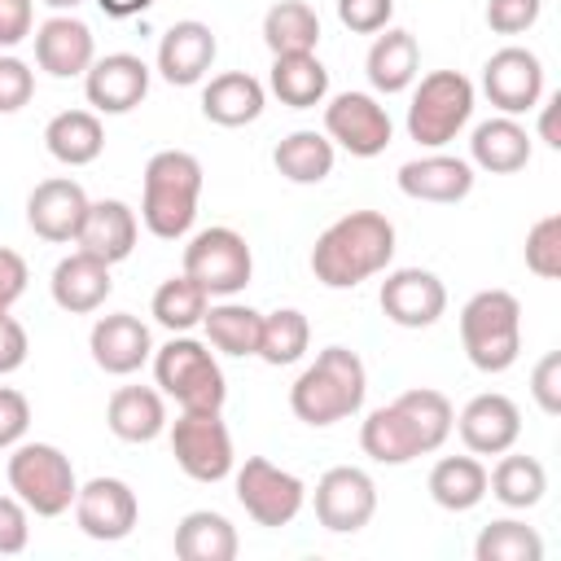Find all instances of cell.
<instances>
[{"label":"cell","instance_id":"18","mask_svg":"<svg viewBox=\"0 0 561 561\" xmlns=\"http://www.w3.org/2000/svg\"><path fill=\"white\" fill-rule=\"evenodd\" d=\"M456 430H460V443L473 456H500L522 438V412H517V403L508 394L486 390V394H473L460 408Z\"/></svg>","mask_w":561,"mask_h":561},{"label":"cell","instance_id":"1","mask_svg":"<svg viewBox=\"0 0 561 561\" xmlns=\"http://www.w3.org/2000/svg\"><path fill=\"white\" fill-rule=\"evenodd\" d=\"M394 259V224L381 210H346L311 245V272L324 289H355Z\"/></svg>","mask_w":561,"mask_h":561},{"label":"cell","instance_id":"22","mask_svg":"<svg viewBox=\"0 0 561 561\" xmlns=\"http://www.w3.org/2000/svg\"><path fill=\"white\" fill-rule=\"evenodd\" d=\"M399 188L412 202H438V206L465 202L473 193V162L434 149V153L412 158V162L399 167Z\"/></svg>","mask_w":561,"mask_h":561},{"label":"cell","instance_id":"52","mask_svg":"<svg viewBox=\"0 0 561 561\" xmlns=\"http://www.w3.org/2000/svg\"><path fill=\"white\" fill-rule=\"evenodd\" d=\"M153 0H96V9L105 13V18H114V22H127V18H136V13H145Z\"/></svg>","mask_w":561,"mask_h":561},{"label":"cell","instance_id":"27","mask_svg":"<svg viewBox=\"0 0 561 561\" xmlns=\"http://www.w3.org/2000/svg\"><path fill=\"white\" fill-rule=\"evenodd\" d=\"M105 425L123 443H153L167 430V403L153 386H118L105 403Z\"/></svg>","mask_w":561,"mask_h":561},{"label":"cell","instance_id":"3","mask_svg":"<svg viewBox=\"0 0 561 561\" xmlns=\"http://www.w3.org/2000/svg\"><path fill=\"white\" fill-rule=\"evenodd\" d=\"M202 162L188 149H158L140 180V219L153 237L180 241L197 219Z\"/></svg>","mask_w":561,"mask_h":561},{"label":"cell","instance_id":"36","mask_svg":"<svg viewBox=\"0 0 561 561\" xmlns=\"http://www.w3.org/2000/svg\"><path fill=\"white\" fill-rule=\"evenodd\" d=\"M263 44L276 53H316L320 44V13L307 0H276L263 13Z\"/></svg>","mask_w":561,"mask_h":561},{"label":"cell","instance_id":"9","mask_svg":"<svg viewBox=\"0 0 561 561\" xmlns=\"http://www.w3.org/2000/svg\"><path fill=\"white\" fill-rule=\"evenodd\" d=\"M237 504L245 508V517L254 526L280 530L302 513L307 486L298 473L272 465L267 456H245V465L237 469Z\"/></svg>","mask_w":561,"mask_h":561},{"label":"cell","instance_id":"15","mask_svg":"<svg viewBox=\"0 0 561 561\" xmlns=\"http://www.w3.org/2000/svg\"><path fill=\"white\" fill-rule=\"evenodd\" d=\"M381 316L399 329H430L447 311V285L430 267H394L381 280Z\"/></svg>","mask_w":561,"mask_h":561},{"label":"cell","instance_id":"40","mask_svg":"<svg viewBox=\"0 0 561 561\" xmlns=\"http://www.w3.org/2000/svg\"><path fill=\"white\" fill-rule=\"evenodd\" d=\"M206 307H210V294H206L197 280H188L184 272L171 276V280H162V285L153 289V302H149L153 320H158L162 329H171V333H188L193 324H202Z\"/></svg>","mask_w":561,"mask_h":561},{"label":"cell","instance_id":"5","mask_svg":"<svg viewBox=\"0 0 561 561\" xmlns=\"http://www.w3.org/2000/svg\"><path fill=\"white\" fill-rule=\"evenodd\" d=\"M153 381L167 399L180 403V412H219L228 399L224 368L210 346L184 333L153 351Z\"/></svg>","mask_w":561,"mask_h":561},{"label":"cell","instance_id":"2","mask_svg":"<svg viewBox=\"0 0 561 561\" xmlns=\"http://www.w3.org/2000/svg\"><path fill=\"white\" fill-rule=\"evenodd\" d=\"M364 394H368L364 359L346 346H324L316 364H307L298 381L289 386V408L302 425L324 430V425L355 416L364 408Z\"/></svg>","mask_w":561,"mask_h":561},{"label":"cell","instance_id":"16","mask_svg":"<svg viewBox=\"0 0 561 561\" xmlns=\"http://www.w3.org/2000/svg\"><path fill=\"white\" fill-rule=\"evenodd\" d=\"M149 92V66L136 53H105L83 70V96L96 114H127Z\"/></svg>","mask_w":561,"mask_h":561},{"label":"cell","instance_id":"23","mask_svg":"<svg viewBox=\"0 0 561 561\" xmlns=\"http://www.w3.org/2000/svg\"><path fill=\"white\" fill-rule=\"evenodd\" d=\"M136 232H140L136 210L127 202H118V197H101V202H88V215L79 224L75 245L114 267L136 250Z\"/></svg>","mask_w":561,"mask_h":561},{"label":"cell","instance_id":"35","mask_svg":"<svg viewBox=\"0 0 561 561\" xmlns=\"http://www.w3.org/2000/svg\"><path fill=\"white\" fill-rule=\"evenodd\" d=\"M486 491L504 504V508H535L548 491V473L535 456H517L513 447L500 451L495 469L486 473Z\"/></svg>","mask_w":561,"mask_h":561},{"label":"cell","instance_id":"8","mask_svg":"<svg viewBox=\"0 0 561 561\" xmlns=\"http://www.w3.org/2000/svg\"><path fill=\"white\" fill-rule=\"evenodd\" d=\"M184 276L197 280L210 298H232L254 276V254L237 228H202L184 245Z\"/></svg>","mask_w":561,"mask_h":561},{"label":"cell","instance_id":"51","mask_svg":"<svg viewBox=\"0 0 561 561\" xmlns=\"http://www.w3.org/2000/svg\"><path fill=\"white\" fill-rule=\"evenodd\" d=\"M535 110H543L539 114V136L552 145V149H561V131H557V110H561V92L557 96H548V101H539Z\"/></svg>","mask_w":561,"mask_h":561},{"label":"cell","instance_id":"38","mask_svg":"<svg viewBox=\"0 0 561 561\" xmlns=\"http://www.w3.org/2000/svg\"><path fill=\"white\" fill-rule=\"evenodd\" d=\"M311 346V324L298 307H276L263 316V329H259V359L272 364V368H285V364H298Z\"/></svg>","mask_w":561,"mask_h":561},{"label":"cell","instance_id":"43","mask_svg":"<svg viewBox=\"0 0 561 561\" xmlns=\"http://www.w3.org/2000/svg\"><path fill=\"white\" fill-rule=\"evenodd\" d=\"M31 96H35V70L22 57L0 53V114H18Z\"/></svg>","mask_w":561,"mask_h":561},{"label":"cell","instance_id":"37","mask_svg":"<svg viewBox=\"0 0 561 561\" xmlns=\"http://www.w3.org/2000/svg\"><path fill=\"white\" fill-rule=\"evenodd\" d=\"M272 162H276V171L289 184H320L333 171V140L320 136V131H307V127L302 131H289L272 149Z\"/></svg>","mask_w":561,"mask_h":561},{"label":"cell","instance_id":"21","mask_svg":"<svg viewBox=\"0 0 561 561\" xmlns=\"http://www.w3.org/2000/svg\"><path fill=\"white\" fill-rule=\"evenodd\" d=\"M35 61L53 79H75L96 61V39L92 26L75 13H53L48 22L35 26Z\"/></svg>","mask_w":561,"mask_h":561},{"label":"cell","instance_id":"48","mask_svg":"<svg viewBox=\"0 0 561 561\" xmlns=\"http://www.w3.org/2000/svg\"><path fill=\"white\" fill-rule=\"evenodd\" d=\"M530 394H535V403H539L548 416L561 412V351H548V355L535 364V373H530Z\"/></svg>","mask_w":561,"mask_h":561},{"label":"cell","instance_id":"29","mask_svg":"<svg viewBox=\"0 0 561 561\" xmlns=\"http://www.w3.org/2000/svg\"><path fill=\"white\" fill-rule=\"evenodd\" d=\"M44 149L61 167L96 162L101 149H105V127H101L96 110H61V114H53L48 127H44Z\"/></svg>","mask_w":561,"mask_h":561},{"label":"cell","instance_id":"50","mask_svg":"<svg viewBox=\"0 0 561 561\" xmlns=\"http://www.w3.org/2000/svg\"><path fill=\"white\" fill-rule=\"evenodd\" d=\"M26 259L18 254V250H9V245H0V316H9L13 311V302L26 294Z\"/></svg>","mask_w":561,"mask_h":561},{"label":"cell","instance_id":"7","mask_svg":"<svg viewBox=\"0 0 561 561\" xmlns=\"http://www.w3.org/2000/svg\"><path fill=\"white\" fill-rule=\"evenodd\" d=\"M473 118V83L460 70H430L412 88L408 105V136L421 149H443L460 136V127Z\"/></svg>","mask_w":561,"mask_h":561},{"label":"cell","instance_id":"26","mask_svg":"<svg viewBox=\"0 0 561 561\" xmlns=\"http://www.w3.org/2000/svg\"><path fill=\"white\" fill-rule=\"evenodd\" d=\"M469 162L482 167L486 175H513L530 162V131L508 118V114H495L486 123L473 127L469 136Z\"/></svg>","mask_w":561,"mask_h":561},{"label":"cell","instance_id":"11","mask_svg":"<svg viewBox=\"0 0 561 561\" xmlns=\"http://www.w3.org/2000/svg\"><path fill=\"white\" fill-rule=\"evenodd\" d=\"M316 522L333 535H355L377 513V482L359 465H333L316 482Z\"/></svg>","mask_w":561,"mask_h":561},{"label":"cell","instance_id":"24","mask_svg":"<svg viewBox=\"0 0 561 561\" xmlns=\"http://www.w3.org/2000/svg\"><path fill=\"white\" fill-rule=\"evenodd\" d=\"M48 289H53V302H57L61 311H70V316H92V311L110 298V289H114L110 263H101V259L88 254V250H75V254H66V259L53 267Z\"/></svg>","mask_w":561,"mask_h":561},{"label":"cell","instance_id":"14","mask_svg":"<svg viewBox=\"0 0 561 561\" xmlns=\"http://www.w3.org/2000/svg\"><path fill=\"white\" fill-rule=\"evenodd\" d=\"M75 522L88 539H101V543H118L136 530V517H140V500L136 491L123 482V478H92L79 486L75 495Z\"/></svg>","mask_w":561,"mask_h":561},{"label":"cell","instance_id":"33","mask_svg":"<svg viewBox=\"0 0 561 561\" xmlns=\"http://www.w3.org/2000/svg\"><path fill=\"white\" fill-rule=\"evenodd\" d=\"M430 500L447 513H469L486 500V465L469 451V456H443L430 469Z\"/></svg>","mask_w":561,"mask_h":561},{"label":"cell","instance_id":"32","mask_svg":"<svg viewBox=\"0 0 561 561\" xmlns=\"http://www.w3.org/2000/svg\"><path fill=\"white\" fill-rule=\"evenodd\" d=\"M171 548L180 561H232L237 557V526L215 508H193L180 517Z\"/></svg>","mask_w":561,"mask_h":561},{"label":"cell","instance_id":"31","mask_svg":"<svg viewBox=\"0 0 561 561\" xmlns=\"http://www.w3.org/2000/svg\"><path fill=\"white\" fill-rule=\"evenodd\" d=\"M267 83L289 110H316L329 96V70L316 53H276Z\"/></svg>","mask_w":561,"mask_h":561},{"label":"cell","instance_id":"45","mask_svg":"<svg viewBox=\"0 0 561 561\" xmlns=\"http://www.w3.org/2000/svg\"><path fill=\"white\" fill-rule=\"evenodd\" d=\"M394 18V0H337V22L355 35H377Z\"/></svg>","mask_w":561,"mask_h":561},{"label":"cell","instance_id":"49","mask_svg":"<svg viewBox=\"0 0 561 561\" xmlns=\"http://www.w3.org/2000/svg\"><path fill=\"white\" fill-rule=\"evenodd\" d=\"M35 26V0H0V48H18Z\"/></svg>","mask_w":561,"mask_h":561},{"label":"cell","instance_id":"46","mask_svg":"<svg viewBox=\"0 0 561 561\" xmlns=\"http://www.w3.org/2000/svg\"><path fill=\"white\" fill-rule=\"evenodd\" d=\"M31 543V508L18 495H0V557H18Z\"/></svg>","mask_w":561,"mask_h":561},{"label":"cell","instance_id":"20","mask_svg":"<svg viewBox=\"0 0 561 561\" xmlns=\"http://www.w3.org/2000/svg\"><path fill=\"white\" fill-rule=\"evenodd\" d=\"M88 351H92V364L110 377H127L136 373L149 355H153V337H149V324L131 311H114V316H101L88 333Z\"/></svg>","mask_w":561,"mask_h":561},{"label":"cell","instance_id":"28","mask_svg":"<svg viewBox=\"0 0 561 561\" xmlns=\"http://www.w3.org/2000/svg\"><path fill=\"white\" fill-rule=\"evenodd\" d=\"M263 105H267V92L245 70H224L202 88V114L219 127H245L263 114Z\"/></svg>","mask_w":561,"mask_h":561},{"label":"cell","instance_id":"30","mask_svg":"<svg viewBox=\"0 0 561 561\" xmlns=\"http://www.w3.org/2000/svg\"><path fill=\"white\" fill-rule=\"evenodd\" d=\"M359 447H364V456H373L377 465H408V460L425 456V451H421V438H416V430H412V421L399 412L394 399L381 403V408H373V412L364 416V425H359Z\"/></svg>","mask_w":561,"mask_h":561},{"label":"cell","instance_id":"17","mask_svg":"<svg viewBox=\"0 0 561 561\" xmlns=\"http://www.w3.org/2000/svg\"><path fill=\"white\" fill-rule=\"evenodd\" d=\"M88 215V193L83 184H75L70 175H53V180H39L26 197V228L39 237V241H53V245H66L79 237V224Z\"/></svg>","mask_w":561,"mask_h":561},{"label":"cell","instance_id":"53","mask_svg":"<svg viewBox=\"0 0 561 561\" xmlns=\"http://www.w3.org/2000/svg\"><path fill=\"white\" fill-rule=\"evenodd\" d=\"M39 4H48V9H57V13H75L83 0H39Z\"/></svg>","mask_w":561,"mask_h":561},{"label":"cell","instance_id":"42","mask_svg":"<svg viewBox=\"0 0 561 561\" xmlns=\"http://www.w3.org/2000/svg\"><path fill=\"white\" fill-rule=\"evenodd\" d=\"M526 267L543 280L561 276V215H543L526 232Z\"/></svg>","mask_w":561,"mask_h":561},{"label":"cell","instance_id":"6","mask_svg":"<svg viewBox=\"0 0 561 561\" xmlns=\"http://www.w3.org/2000/svg\"><path fill=\"white\" fill-rule=\"evenodd\" d=\"M4 473H9V491L35 517H61V513H70V504L79 495L75 465L53 443H18V447H9Z\"/></svg>","mask_w":561,"mask_h":561},{"label":"cell","instance_id":"41","mask_svg":"<svg viewBox=\"0 0 561 561\" xmlns=\"http://www.w3.org/2000/svg\"><path fill=\"white\" fill-rule=\"evenodd\" d=\"M473 557L478 561H543V539L535 526H526L517 517H500L478 530Z\"/></svg>","mask_w":561,"mask_h":561},{"label":"cell","instance_id":"4","mask_svg":"<svg viewBox=\"0 0 561 561\" xmlns=\"http://www.w3.org/2000/svg\"><path fill=\"white\" fill-rule=\"evenodd\" d=\"M460 346L478 373H504L522 355V302L508 289H478L460 307Z\"/></svg>","mask_w":561,"mask_h":561},{"label":"cell","instance_id":"44","mask_svg":"<svg viewBox=\"0 0 561 561\" xmlns=\"http://www.w3.org/2000/svg\"><path fill=\"white\" fill-rule=\"evenodd\" d=\"M543 0H486V26L495 35H522L539 22Z\"/></svg>","mask_w":561,"mask_h":561},{"label":"cell","instance_id":"39","mask_svg":"<svg viewBox=\"0 0 561 561\" xmlns=\"http://www.w3.org/2000/svg\"><path fill=\"white\" fill-rule=\"evenodd\" d=\"M394 403H399V412L412 421V430H416V438H421V451H425V456H430V451H438V447L451 438V430H456V412H451V403H447V394H443V390L416 386V390L394 394Z\"/></svg>","mask_w":561,"mask_h":561},{"label":"cell","instance_id":"19","mask_svg":"<svg viewBox=\"0 0 561 561\" xmlns=\"http://www.w3.org/2000/svg\"><path fill=\"white\" fill-rule=\"evenodd\" d=\"M215 53H219V44L206 22H197V18L171 22L158 39V75L175 88H193L215 66Z\"/></svg>","mask_w":561,"mask_h":561},{"label":"cell","instance_id":"47","mask_svg":"<svg viewBox=\"0 0 561 561\" xmlns=\"http://www.w3.org/2000/svg\"><path fill=\"white\" fill-rule=\"evenodd\" d=\"M31 430V403L22 390L13 386H0V451L4 447H18Z\"/></svg>","mask_w":561,"mask_h":561},{"label":"cell","instance_id":"34","mask_svg":"<svg viewBox=\"0 0 561 561\" xmlns=\"http://www.w3.org/2000/svg\"><path fill=\"white\" fill-rule=\"evenodd\" d=\"M202 324H206V337H210V346H215L219 355L245 359V355L259 351L263 311H254V307H245V302H232V298L210 302L206 316H202Z\"/></svg>","mask_w":561,"mask_h":561},{"label":"cell","instance_id":"12","mask_svg":"<svg viewBox=\"0 0 561 561\" xmlns=\"http://www.w3.org/2000/svg\"><path fill=\"white\" fill-rule=\"evenodd\" d=\"M324 136L342 145L351 158H377L386 153L394 123L373 92H337L324 105Z\"/></svg>","mask_w":561,"mask_h":561},{"label":"cell","instance_id":"13","mask_svg":"<svg viewBox=\"0 0 561 561\" xmlns=\"http://www.w3.org/2000/svg\"><path fill=\"white\" fill-rule=\"evenodd\" d=\"M482 92L508 118L530 114L543 101V61L530 48L508 44V48H500V53L486 57V66H482Z\"/></svg>","mask_w":561,"mask_h":561},{"label":"cell","instance_id":"25","mask_svg":"<svg viewBox=\"0 0 561 561\" xmlns=\"http://www.w3.org/2000/svg\"><path fill=\"white\" fill-rule=\"evenodd\" d=\"M364 75L373 83V92L381 96H394V92H408L421 75V48H416V35L412 31H399V26H386L377 31L368 57H364Z\"/></svg>","mask_w":561,"mask_h":561},{"label":"cell","instance_id":"10","mask_svg":"<svg viewBox=\"0 0 561 561\" xmlns=\"http://www.w3.org/2000/svg\"><path fill=\"white\" fill-rule=\"evenodd\" d=\"M171 456L193 482H219L232 473V434L219 412H180L171 421Z\"/></svg>","mask_w":561,"mask_h":561}]
</instances>
